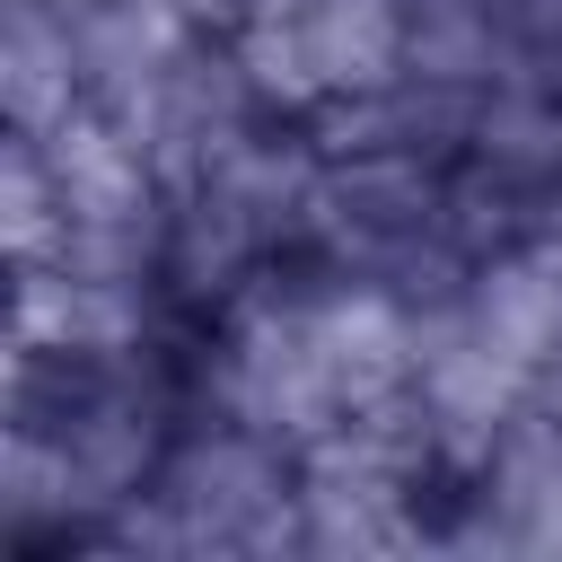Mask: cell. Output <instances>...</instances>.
Masks as SVG:
<instances>
[{
    "label": "cell",
    "instance_id": "cell-4",
    "mask_svg": "<svg viewBox=\"0 0 562 562\" xmlns=\"http://www.w3.org/2000/svg\"><path fill=\"white\" fill-rule=\"evenodd\" d=\"M307 26H316V53H325L334 97H360V88H395L404 79V44H413L404 0H307Z\"/></svg>",
    "mask_w": 562,
    "mask_h": 562
},
{
    "label": "cell",
    "instance_id": "cell-5",
    "mask_svg": "<svg viewBox=\"0 0 562 562\" xmlns=\"http://www.w3.org/2000/svg\"><path fill=\"white\" fill-rule=\"evenodd\" d=\"M0 237H9V263H53L61 237H70V202L44 167V149L26 132H9V158H0Z\"/></svg>",
    "mask_w": 562,
    "mask_h": 562
},
{
    "label": "cell",
    "instance_id": "cell-1",
    "mask_svg": "<svg viewBox=\"0 0 562 562\" xmlns=\"http://www.w3.org/2000/svg\"><path fill=\"white\" fill-rule=\"evenodd\" d=\"M193 35H202V26H193L176 0H88V9L70 18L79 88H88L97 105H114V97L149 88V79H158Z\"/></svg>",
    "mask_w": 562,
    "mask_h": 562
},
{
    "label": "cell",
    "instance_id": "cell-3",
    "mask_svg": "<svg viewBox=\"0 0 562 562\" xmlns=\"http://www.w3.org/2000/svg\"><path fill=\"white\" fill-rule=\"evenodd\" d=\"M0 105H9V132H53L70 105H88L79 88V53H70V26L61 18H26L9 9V35H0Z\"/></svg>",
    "mask_w": 562,
    "mask_h": 562
},
{
    "label": "cell",
    "instance_id": "cell-2",
    "mask_svg": "<svg viewBox=\"0 0 562 562\" xmlns=\"http://www.w3.org/2000/svg\"><path fill=\"white\" fill-rule=\"evenodd\" d=\"M465 316H474V334L492 351H509L527 369H544L562 351V290L527 263V246H501V255H483L465 272Z\"/></svg>",
    "mask_w": 562,
    "mask_h": 562
},
{
    "label": "cell",
    "instance_id": "cell-6",
    "mask_svg": "<svg viewBox=\"0 0 562 562\" xmlns=\"http://www.w3.org/2000/svg\"><path fill=\"white\" fill-rule=\"evenodd\" d=\"M176 9H184V18L202 26V35H228V26H237V18L255 9V0H176Z\"/></svg>",
    "mask_w": 562,
    "mask_h": 562
}]
</instances>
